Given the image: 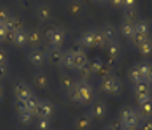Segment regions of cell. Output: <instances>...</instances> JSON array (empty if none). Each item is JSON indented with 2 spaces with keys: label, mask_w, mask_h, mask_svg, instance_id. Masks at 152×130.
<instances>
[{
  "label": "cell",
  "mask_w": 152,
  "mask_h": 130,
  "mask_svg": "<svg viewBox=\"0 0 152 130\" xmlns=\"http://www.w3.org/2000/svg\"><path fill=\"white\" fill-rule=\"evenodd\" d=\"M39 101H41V100H39V98H38V97H36L34 93H32V94H31L29 97H28V98H26V100H25V104H26V110L35 114L36 108H38V106H39Z\"/></svg>",
  "instance_id": "26"
},
{
  "label": "cell",
  "mask_w": 152,
  "mask_h": 130,
  "mask_svg": "<svg viewBox=\"0 0 152 130\" xmlns=\"http://www.w3.org/2000/svg\"><path fill=\"white\" fill-rule=\"evenodd\" d=\"M13 15L10 12V9H7V7H0V23L1 25H6L9 20H10V17H12Z\"/></svg>",
  "instance_id": "36"
},
{
  "label": "cell",
  "mask_w": 152,
  "mask_h": 130,
  "mask_svg": "<svg viewBox=\"0 0 152 130\" xmlns=\"http://www.w3.org/2000/svg\"><path fill=\"white\" fill-rule=\"evenodd\" d=\"M20 130H22V129H20Z\"/></svg>",
  "instance_id": "56"
},
{
  "label": "cell",
  "mask_w": 152,
  "mask_h": 130,
  "mask_svg": "<svg viewBox=\"0 0 152 130\" xmlns=\"http://www.w3.org/2000/svg\"><path fill=\"white\" fill-rule=\"evenodd\" d=\"M0 64H7V54L3 49H0Z\"/></svg>",
  "instance_id": "48"
},
{
  "label": "cell",
  "mask_w": 152,
  "mask_h": 130,
  "mask_svg": "<svg viewBox=\"0 0 152 130\" xmlns=\"http://www.w3.org/2000/svg\"><path fill=\"white\" fill-rule=\"evenodd\" d=\"M138 51H139L143 57L151 55L152 54V38H148L146 41H143L139 46H138Z\"/></svg>",
  "instance_id": "30"
},
{
  "label": "cell",
  "mask_w": 152,
  "mask_h": 130,
  "mask_svg": "<svg viewBox=\"0 0 152 130\" xmlns=\"http://www.w3.org/2000/svg\"><path fill=\"white\" fill-rule=\"evenodd\" d=\"M103 130H122V124H120L119 120H113L112 123H109L107 126H104Z\"/></svg>",
  "instance_id": "43"
},
{
  "label": "cell",
  "mask_w": 152,
  "mask_h": 130,
  "mask_svg": "<svg viewBox=\"0 0 152 130\" xmlns=\"http://www.w3.org/2000/svg\"><path fill=\"white\" fill-rule=\"evenodd\" d=\"M34 118H35V114L31 113V111H28V110L18 113V120H19V123H22V124H31V123L34 121Z\"/></svg>",
  "instance_id": "31"
},
{
  "label": "cell",
  "mask_w": 152,
  "mask_h": 130,
  "mask_svg": "<svg viewBox=\"0 0 152 130\" xmlns=\"http://www.w3.org/2000/svg\"><path fill=\"white\" fill-rule=\"evenodd\" d=\"M110 4L115 7H122L123 6V0H110Z\"/></svg>",
  "instance_id": "50"
},
{
  "label": "cell",
  "mask_w": 152,
  "mask_h": 130,
  "mask_svg": "<svg viewBox=\"0 0 152 130\" xmlns=\"http://www.w3.org/2000/svg\"><path fill=\"white\" fill-rule=\"evenodd\" d=\"M133 94L138 100V104L151 98L152 97V87L148 81H142V83L133 84Z\"/></svg>",
  "instance_id": "7"
},
{
  "label": "cell",
  "mask_w": 152,
  "mask_h": 130,
  "mask_svg": "<svg viewBox=\"0 0 152 130\" xmlns=\"http://www.w3.org/2000/svg\"><path fill=\"white\" fill-rule=\"evenodd\" d=\"M117 62H119V59L116 58H112V57H109V58L104 61V64H106V67L110 70V71H113L115 68L117 67Z\"/></svg>",
  "instance_id": "44"
},
{
  "label": "cell",
  "mask_w": 152,
  "mask_h": 130,
  "mask_svg": "<svg viewBox=\"0 0 152 130\" xmlns=\"http://www.w3.org/2000/svg\"><path fill=\"white\" fill-rule=\"evenodd\" d=\"M99 85H100V90L110 97H116L122 93V83L115 74H109L103 78H100Z\"/></svg>",
  "instance_id": "1"
},
{
  "label": "cell",
  "mask_w": 152,
  "mask_h": 130,
  "mask_svg": "<svg viewBox=\"0 0 152 130\" xmlns=\"http://www.w3.org/2000/svg\"><path fill=\"white\" fill-rule=\"evenodd\" d=\"M74 126H75V130H90L91 126H93V118L91 116L87 113V114H81L75 118L74 121Z\"/></svg>",
  "instance_id": "15"
},
{
  "label": "cell",
  "mask_w": 152,
  "mask_h": 130,
  "mask_svg": "<svg viewBox=\"0 0 152 130\" xmlns=\"http://www.w3.org/2000/svg\"><path fill=\"white\" fill-rule=\"evenodd\" d=\"M9 75V64H0V81L6 80Z\"/></svg>",
  "instance_id": "42"
},
{
  "label": "cell",
  "mask_w": 152,
  "mask_h": 130,
  "mask_svg": "<svg viewBox=\"0 0 152 130\" xmlns=\"http://www.w3.org/2000/svg\"><path fill=\"white\" fill-rule=\"evenodd\" d=\"M51 127H52L51 118L36 117V130H51Z\"/></svg>",
  "instance_id": "34"
},
{
  "label": "cell",
  "mask_w": 152,
  "mask_h": 130,
  "mask_svg": "<svg viewBox=\"0 0 152 130\" xmlns=\"http://www.w3.org/2000/svg\"><path fill=\"white\" fill-rule=\"evenodd\" d=\"M88 114L91 116V118L96 120H103L107 114V106L103 100H94L93 103L90 104V110Z\"/></svg>",
  "instance_id": "9"
},
{
  "label": "cell",
  "mask_w": 152,
  "mask_h": 130,
  "mask_svg": "<svg viewBox=\"0 0 152 130\" xmlns=\"http://www.w3.org/2000/svg\"><path fill=\"white\" fill-rule=\"evenodd\" d=\"M138 114L140 118H152V97L138 104Z\"/></svg>",
  "instance_id": "16"
},
{
  "label": "cell",
  "mask_w": 152,
  "mask_h": 130,
  "mask_svg": "<svg viewBox=\"0 0 152 130\" xmlns=\"http://www.w3.org/2000/svg\"><path fill=\"white\" fill-rule=\"evenodd\" d=\"M78 41L81 42V45L84 46V49H90V48H94L93 29H90V31H86L84 33H81V36L78 38Z\"/></svg>",
  "instance_id": "23"
},
{
  "label": "cell",
  "mask_w": 152,
  "mask_h": 130,
  "mask_svg": "<svg viewBox=\"0 0 152 130\" xmlns=\"http://www.w3.org/2000/svg\"><path fill=\"white\" fill-rule=\"evenodd\" d=\"M13 45L18 46V48L28 46V31H26V29H22V31H19V32L15 33Z\"/></svg>",
  "instance_id": "20"
},
{
  "label": "cell",
  "mask_w": 152,
  "mask_h": 130,
  "mask_svg": "<svg viewBox=\"0 0 152 130\" xmlns=\"http://www.w3.org/2000/svg\"><path fill=\"white\" fill-rule=\"evenodd\" d=\"M52 17V7L48 3H39L35 7V19L39 23H47Z\"/></svg>",
  "instance_id": "11"
},
{
  "label": "cell",
  "mask_w": 152,
  "mask_h": 130,
  "mask_svg": "<svg viewBox=\"0 0 152 130\" xmlns=\"http://www.w3.org/2000/svg\"><path fill=\"white\" fill-rule=\"evenodd\" d=\"M151 31V23L146 19H138L135 22V32L136 33H142V35H149Z\"/></svg>",
  "instance_id": "22"
},
{
  "label": "cell",
  "mask_w": 152,
  "mask_h": 130,
  "mask_svg": "<svg viewBox=\"0 0 152 130\" xmlns=\"http://www.w3.org/2000/svg\"><path fill=\"white\" fill-rule=\"evenodd\" d=\"M44 38L47 41L48 46L61 48L64 41H65V32H64V29H61L58 26H54V28H49L45 32Z\"/></svg>",
  "instance_id": "4"
},
{
  "label": "cell",
  "mask_w": 152,
  "mask_h": 130,
  "mask_svg": "<svg viewBox=\"0 0 152 130\" xmlns=\"http://www.w3.org/2000/svg\"><path fill=\"white\" fill-rule=\"evenodd\" d=\"M84 6H87V4H93L94 3V0H80Z\"/></svg>",
  "instance_id": "53"
},
{
  "label": "cell",
  "mask_w": 152,
  "mask_h": 130,
  "mask_svg": "<svg viewBox=\"0 0 152 130\" xmlns=\"http://www.w3.org/2000/svg\"><path fill=\"white\" fill-rule=\"evenodd\" d=\"M93 41H94V46H106V39L103 36L102 29H93Z\"/></svg>",
  "instance_id": "33"
},
{
  "label": "cell",
  "mask_w": 152,
  "mask_h": 130,
  "mask_svg": "<svg viewBox=\"0 0 152 130\" xmlns=\"http://www.w3.org/2000/svg\"><path fill=\"white\" fill-rule=\"evenodd\" d=\"M74 84H75V81L72 80V77H71L70 74H62V75L59 77V87H61V90H62L64 93H67V94L72 90Z\"/></svg>",
  "instance_id": "19"
},
{
  "label": "cell",
  "mask_w": 152,
  "mask_h": 130,
  "mask_svg": "<svg viewBox=\"0 0 152 130\" xmlns=\"http://www.w3.org/2000/svg\"><path fill=\"white\" fill-rule=\"evenodd\" d=\"M62 68L65 70H74V54L71 52L70 49L64 52V57H62Z\"/></svg>",
  "instance_id": "28"
},
{
  "label": "cell",
  "mask_w": 152,
  "mask_h": 130,
  "mask_svg": "<svg viewBox=\"0 0 152 130\" xmlns=\"http://www.w3.org/2000/svg\"><path fill=\"white\" fill-rule=\"evenodd\" d=\"M100 29H102V32H103V36H104V39H106V44L116 41V38H117V29L112 23L103 25V28H100Z\"/></svg>",
  "instance_id": "17"
},
{
  "label": "cell",
  "mask_w": 152,
  "mask_h": 130,
  "mask_svg": "<svg viewBox=\"0 0 152 130\" xmlns=\"http://www.w3.org/2000/svg\"><path fill=\"white\" fill-rule=\"evenodd\" d=\"M90 65H91V70H93V74L96 75L97 72L100 71V68L104 65V61L100 58V57H97V58H93L90 61Z\"/></svg>",
  "instance_id": "37"
},
{
  "label": "cell",
  "mask_w": 152,
  "mask_h": 130,
  "mask_svg": "<svg viewBox=\"0 0 152 130\" xmlns=\"http://www.w3.org/2000/svg\"><path fill=\"white\" fill-rule=\"evenodd\" d=\"M68 98H70L72 103H78V104H80V94H78V91H77V88H75V84H74L72 90L68 93Z\"/></svg>",
  "instance_id": "41"
},
{
  "label": "cell",
  "mask_w": 152,
  "mask_h": 130,
  "mask_svg": "<svg viewBox=\"0 0 152 130\" xmlns=\"http://www.w3.org/2000/svg\"><path fill=\"white\" fill-rule=\"evenodd\" d=\"M90 59L87 58L86 52H80V54H74V70H80L81 67H84Z\"/></svg>",
  "instance_id": "29"
},
{
  "label": "cell",
  "mask_w": 152,
  "mask_h": 130,
  "mask_svg": "<svg viewBox=\"0 0 152 130\" xmlns=\"http://www.w3.org/2000/svg\"><path fill=\"white\" fill-rule=\"evenodd\" d=\"M106 51H107V55H109V57L119 59L120 55H122V45H120L117 41L109 42V44H106Z\"/></svg>",
  "instance_id": "18"
},
{
  "label": "cell",
  "mask_w": 152,
  "mask_h": 130,
  "mask_svg": "<svg viewBox=\"0 0 152 130\" xmlns=\"http://www.w3.org/2000/svg\"><path fill=\"white\" fill-rule=\"evenodd\" d=\"M32 83H34V85H35L36 88H39V90L48 88V85H49L48 74L44 71H36L35 74H34V77H32Z\"/></svg>",
  "instance_id": "14"
},
{
  "label": "cell",
  "mask_w": 152,
  "mask_h": 130,
  "mask_svg": "<svg viewBox=\"0 0 152 130\" xmlns=\"http://www.w3.org/2000/svg\"><path fill=\"white\" fill-rule=\"evenodd\" d=\"M70 51L72 52V54H80V52H84V46L81 45V42L77 39V41H74V42L71 44Z\"/></svg>",
  "instance_id": "40"
},
{
  "label": "cell",
  "mask_w": 152,
  "mask_h": 130,
  "mask_svg": "<svg viewBox=\"0 0 152 130\" xmlns=\"http://www.w3.org/2000/svg\"><path fill=\"white\" fill-rule=\"evenodd\" d=\"M15 110H16V113L25 111V110H26V104H25V100H19V98H16V100H15Z\"/></svg>",
  "instance_id": "45"
},
{
  "label": "cell",
  "mask_w": 152,
  "mask_h": 130,
  "mask_svg": "<svg viewBox=\"0 0 152 130\" xmlns=\"http://www.w3.org/2000/svg\"><path fill=\"white\" fill-rule=\"evenodd\" d=\"M75 88L80 94V104L88 106L94 101V90L88 81H84V80L75 81Z\"/></svg>",
  "instance_id": "2"
},
{
  "label": "cell",
  "mask_w": 152,
  "mask_h": 130,
  "mask_svg": "<svg viewBox=\"0 0 152 130\" xmlns=\"http://www.w3.org/2000/svg\"><path fill=\"white\" fill-rule=\"evenodd\" d=\"M122 126H133V127H138L140 121V116L138 114V110L133 108V107H123L119 113V118Z\"/></svg>",
  "instance_id": "3"
},
{
  "label": "cell",
  "mask_w": 152,
  "mask_h": 130,
  "mask_svg": "<svg viewBox=\"0 0 152 130\" xmlns=\"http://www.w3.org/2000/svg\"><path fill=\"white\" fill-rule=\"evenodd\" d=\"M83 9H84V4H83L80 0H74V1L68 3V12L71 15H74V16H78L83 12Z\"/></svg>",
  "instance_id": "32"
},
{
  "label": "cell",
  "mask_w": 152,
  "mask_h": 130,
  "mask_svg": "<svg viewBox=\"0 0 152 130\" xmlns=\"http://www.w3.org/2000/svg\"><path fill=\"white\" fill-rule=\"evenodd\" d=\"M77 72H78V77H80V80H84V81H88L91 77H93V70H91V65H90V61L84 65V67H81L80 70H77Z\"/></svg>",
  "instance_id": "27"
},
{
  "label": "cell",
  "mask_w": 152,
  "mask_h": 130,
  "mask_svg": "<svg viewBox=\"0 0 152 130\" xmlns=\"http://www.w3.org/2000/svg\"><path fill=\"white\" fill-rule=\"evenodd\" d=\"M138 130H152V118H140Z\"/></svg>",
  "instance_id": "38"
},
{
  "label": "cell",
  "mask_w": 152,
  "mask_h": 130,
  "mask_svg": "<svg viewBox=\"0 0 152 130\" xmlns=\"http://www.w3.org/2000/svg\"><path fill=\"white\" fill-rule=\"evenodd\" d=\"M136 6V0H123V9L125 7H135Z\"/></svg>",
  "instance_id": "46"
},
{
  "label": "cell",
  "mask_w": 152,
  "mask_h": 130,
  "mask_svg": "<svg viewBox=\"0 0 152 130\" xmlns=\"http://www.w3.org/2000/svg\"><path fill=\"white\" fill-rule=\"evenodd\" d=\"M149 64L148 61H140L138 64H135L130 70H129V80L132 84H138L145 81V77H146V72L149 68Z\"/></svg>",
  "instance_id": "5"
},
{
  "label": "cell",
  "mask_w": 152,
  "mask_h": 130,
  "mask_svg": "<svg viewBox=\"0 0 152 130\" xmlns=\"http://www.w3.org/2000/svg\"><path fill=\"white\" fill-rule=\"evenodd\" d=\"M55 113V106L54 103L48 101V100H41L39 101V106L35 111V117H45V118H51Z\"/></svg>",
  "instance_id": "12"
},
{
  "label": "cell",
  "mask_w": 152,
  "mask_h": 130,
  "mask_svg": "<svg viewBox=\"0 0 152 130\" xmlns=\"http://www.w3.org/2000/svg\"><path fill=\"white\" fill-rule=\"evenodd\" d=\"M45 55H47V64H49L51 67H61L62 65L64 51L61 48L48 46L45 49Z\"/></svg>",
  "instance_id": "8"
},
{
  "label": "cell",
  "mask_w": 152,
  "mask_h": 130,
  "mask_svg": "<svg viewBox=\"0 0 152 130\" xmlns=\"http://www.w3.org/2000/svg\"><path fill=\"white\" fill-rule=\"evenodd\" d=\"M145 81H148L149 84L152 83V64H149V68H148L146 77H145Z\"/></svg>",
  "instance_id": "49"
},
{
  "label": "cell",
  "mask_w": 152,
  "mask_h": 130,
  "mask_svg": "<svg viewBox=\"0 0 152 130\" xmlns=\"http://www.w3.org/2000/svg\"><path fill=\"white\" fill-rule=\"evenodd\" d=\"M44 35H42V32L39 31V29H29L28 31V46L29 48H39L41 46V44L44 42Z\"/></svg>",
  "instance_id": "13"
},
{
  "label": "cell",
  "mask_w": 152,
  "mask_h": 130,
  "mask_svg": "<svg viewBox=\"0 0 152 130\" xmlns=\"http://www.w3.org/2000/svg\"><path fill=\"white\" fill-rule=\"evenodd\" d=\"M135 33V23L133 22H128V20H123L120 23V35L126 39H130Z\"/></svg>",
  "instance_id": "21"
},
{
  "label": "cell",
  "mask_w": 152,
  "mask_h": 130,
  "mask_svg": "<svg viewBox=\"0 0 152 130\" xmlns=\"http://www.w3.org/2000/svg\"><path fill=\"white\" fill-rule=\"evenodd\" d=\"M4 33H6V25L0 23V44L4 42Z\"/></svg>",
  "instance_id": "47"
},
{
  "label": "cell",
  "mask_w": 152,
  "mask_h": 130,
  "mask_svg": "<svg viewBox=\"0 0 152 130\" xmlns=\"http://www.w3.org/2000/svg\"><path fill=\"white\" fill-rule=\"evenodd\" d=\"M139 19L138 16V7H125L123 9V20H128V22H136Z\"/></svg>",
  "instance_id": "25"
},
{
  "label": "cell",
  "mask_w": 152,
  "mask_h": 130,
  "mask_svg": "<svg viewBox=\"0 0 152 130\" xmlns=\"http://www.w3.org/2000/svg\"><path fill=\"white\" fill-rule=\"evenodd\" d=\"M122 130H138V127H133V126H122Z\"/></svg>",
  "instance_id": "52"
},
{
  "label": "cell",
  "mask_w": 152,
  "mask_h": 130,
  "mask_svg": "<svg viewBox=\"0 0 152 130\" xmlns=\"http://www.w3.org/2000/svg\"><path fill=\"white\" fill-rule=\"evenodd\" d=\"M148 38H149V35H142V33H136V32H135L133 36L129 39V42H130V45H132V46L138 49V46H139L143 41H146Z\"/></svg>",
  "instance_id": "35"
},
{
  "label": "cell",
  "mask_w": 152,
  "mask_h": 130,
  "mask_svg": "<svg viewBox=\"0 0 152 130\" xmlns=\"http://www.w3.org/2000/svg\"><path fill=\"white\" fill-rule=\"evenodd\" d=\"M151 85H152V83H151Z\"/></svg>",
  "instance_id": "55"
},
{
  "label": "cell",
  "mask_w": 152,
  "mask_h": 130,
  "mask_svg": "<svg viewBox=\"0 0 152 130\" xmlns=\"http://www.w3.org/2000/svg\"><path fill=\"white\" fill-rule=\"evenodd\" d=\"M3 95H4V91H3V85L0 84V101L3 100Z\"/></svg>",
  "instance_id": "54"
},
{
  "label": "cell",
  "mask_w": 152,
  "mask_h": 130,
  "mask_svg": "<svg viewBox=\"0 0 152 130\" xmlns=\"http://www.w3.org/2000/svg\"><path fill=\"white\" fill-rule=\"evenodd\" d=\"M94 3L97 6H107V4H110V0H94Z\"/></svg>",
  "instance_id": "51"
},
{
  "label": "cell",
  "mask_w": 152,
  "mask_h": 130,
  "mask_svg": "<svg viewBox=\"0 0 152 130\" xmlns=\"http://www.w3.org/2000/svg\"><path fill=\"white\" fill-rule=\"evenodd\" d=\"M6 28L12 29L13 32H19V31L25 29V23H23V20H22L20 17H18V16H12V17H10V20L6 23Z\"/></svg>",
  "instance_id": "24"
},
{
  "label": "cell",
  "mask_w": 152,
  "mask_h": 130,
  "mask_svg": "<svg viewBox=\"0 0 152 130\" xmlns=\"http://www.w3.org/2000/svg\"><path fill=\"white\" fill-rule=\"evenodd\" d=\"M16 1H18L19 9H20V10H23V12L29 10V9L34 6V0H16Z\"/></svg>",
  "instance_id": "39"
},
{
  "label": "cell",
  "mask_w": 152,
  "mask_h": 130,
  "mask_svg": "<svg viewBox=\"0 0 152 130\" xmlns=\"http://www.w3.org/2000/svg\"><path fill=\"white\" fill-rule=\"evenodd\" d=\"M28 61L34 68H42L44 65H47V55H45V49L42 48H31L28 52Z\"/></svg>",
  "instance_id": "6"
},
{
  "label": "cell",
  "mask_w": 152,
  "mask_h": 130,
  "mask_svg": "<svg viewBox=\"0 0 152 130\" xmlns=\"http://www.w3.org/2000/svg\"><path fill=\"white\" fill-rule=\"evenodd\" d=\"M13 94L15 98H19V100H26L29 95L32 94V90H31V85L23 81V80H18L13 84Z\"/></svg>",
  "instance_id": "10"
}]
</instances>
